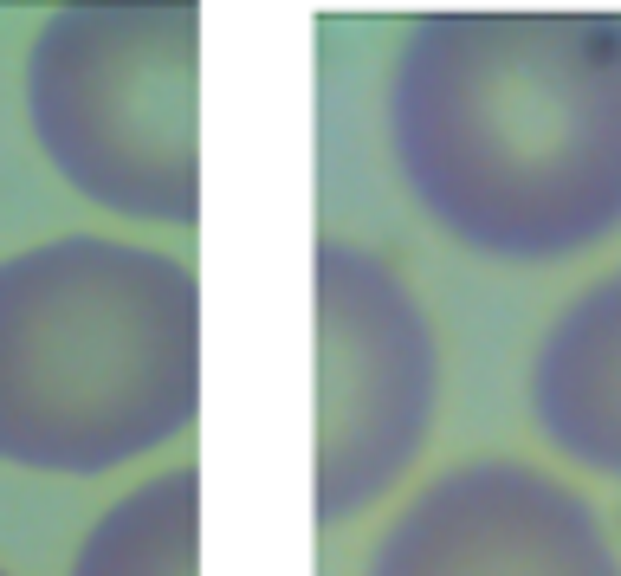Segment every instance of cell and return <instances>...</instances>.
Listing matches in <instances>:
<instances>
[{"label": "cell", "instance_id": "1", "mask_svg": "<svg viewBox=\"0 0 621 576\" xmlns=\"http://www.w3.org/2000/svg\"><path fill=\"white\" fill-rule=\"evenodd\" d=\"M389 169L447 246L563 266L621 233V13L453 7L402 26Z\"/></svg>", "mask_w": 621, "mask_h": 576}, {"label": "cell", "instance_id": "2", "mask_svg": "<svg viewBox=\"0 0 621 576\" xmlns=\"http://www.w3.org/2000/svg\"><path fill=\"white\" fill-rule=\"evenodd\" d=\"M201 421V279L136 233H52L0 253V466L117 479Z\"/></svg>", "mask_w": 621, "mask_h": 576}, {"label": "cell", "instance_id": "3", "mask_svg": "<svg viewBox=\"0 0 621 576\" xmlns=\"http://www.w3.org/2000/svg\"><path fill=\"white\" fill-rule=\"evenodd\" d=\"M20 111L65 195L123 227L201 221V7H52L26 39Z\"/></svg>", "mask_w": 621, "mask_h": 576}, {"label": "cell", "instance_id": "4", "mask_svg": "<svg viewBox=\"0 0 621 576\" xmlns=\"http://www.w3.org/2000/svg\"><path fill=\"white\" fill-rule=\"evenodd\" d=\"M440 337L421 292L350 233L311 246V518L343 531L402 499L434 447Z\"/></svg>", "mask_w": 621, "mask_h": 576}, {"label": "cell", "instance_id": "5", "mask_svg": "<svg viewBox=\"0 0 621 576\" xmlns=\"http://www.w3.org/2000/svg\"><path fill=\"white\" fill-rule=\"evenodd\" d=\"M363 576H621V544L563 473L479 454L395 499Z\"/></svg>", "mask_w": 621, "mask_h": 576}, {"label": "cell", "instance_id": "6", "mask_svg": "<svg viewBox=\"0 0 621 576\" xmlns=\"http://www.w3.org/2000/svg\"><path fill=\"white\" fill-rule=\"evenodd\" d=\"M524 402L557 460L621 486V266L563 298L524 369Z\"/></svg>", "mask_w": 621, "mask_h": 576}, {"label": "cell", "instance_id": "7", "mask_svg": "<svg viewBox=\"0 0 621 576\" xmlns=\"http://www.w3.org/2000/svg\"><path fill=\"white\" fill-rule=\"evenodd\" d=\"M65 576H201V473L195 460L149 466L85 525Z\"/></svg>", "mask_w": 621, "mask_h": 576}, {"label": "cell", "instance_id": "8", "mask_svg": "<svg viewBox=\"0 0 621 576\" xmlns=\"http://www.w3.org/2000/svg\"><path fill=\"white\" fill-rule=\"evenodd\" d=\"M0 576H13V570H7V564H0Z\"/></svg>", "mask_w": 621, "mask_h": 576}]
</instances>
